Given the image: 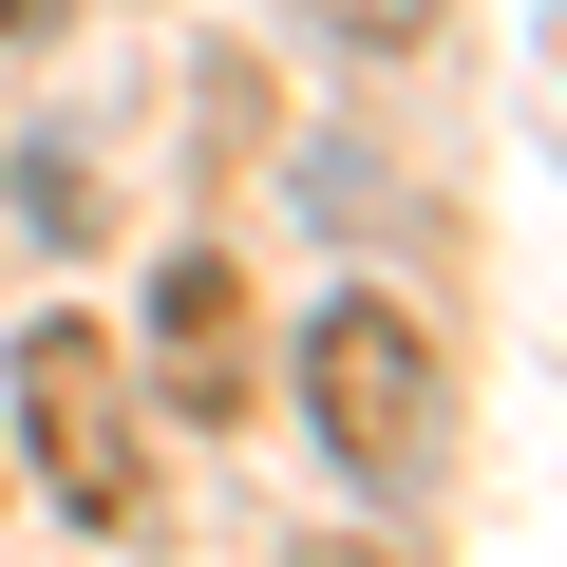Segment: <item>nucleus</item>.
Segmentation results:
<instances>
[{
	"label": "nucleus",
	"instance_id": "nucleus-1",
	"mask_svg": "<svg viewBox=\"0 0 567 567\" xmlns=\"http://www.w3.org/2000/svg\"><path fill=\"white\" fill-rule=\"evenodd\" d=\"M303 416L341 473H435L454 454V341L398 303V284H341V303L303 322Z\"/></svg>",
	"mask_w": 567,
	"mask_h": 567
},
{
	"label": "nucleus",
	"instance_id": "nucleus-2",
	"mask_svg": "<svg viewBox=\"0 0 567 567\" xmlns=\"http://www.w3.org/2000/svg\"><path fill=\"white\" fill-rule=\"evenodd\" d=\"M20 398H39V473H58V511L133 529V511H152V454H133V398H114V341H95V322H39Z\"/></svg>",
	"mask_w": 567,
	"mask_h": 567
},
{
	"label": "nucleus",
	"instance_id": "nucleus-3",
	"mask_svg": "<svg viewBox=\"0 0 567 567\" xmlns=\"http://www.w3.org/2000/svg\"><path fill=\"white\" fill-rule=\"evenodd\" d=\"M152 360L189 379V416H227V398H246V265H208V246H189V265L152 284Z\"/></svg>",
	"mask_w": 567,
	"mask_h": 567
},
{
	"label": "nucleus",
	"instance_id": "nucleus-4",
	"mask_svg": "<svg viewBox=\"0 0 567 567\" xmlns=\"http://www.w3.org/2000/svg\"><path fill=\"white\" fill-rule=\"evenodd\" d=\"M435 20H454V0H322V39H341V58H416Z\"/></svg>",
	"mask_w": 567,
	"mask_h": 567
},
{
	"label": "nucleus",
	"instance_id": "nucleus-5",
	"mask_svg": "<svg viewBox=\"0 0 567 567\" xmlns=\"http://www.w3.org/2000/svg\"><path fill=\"white\" fill-rule=\"evenodd\" d=\"M58 20H76V0H0V39H58Z\"/></svg>",
	"mask_w": 567,
	"mask_h": 567
},
{
	"label": "nucleus",
	"instance_id": "nucleus-6",
	"mask_svg": "<svg viewBox=\"0 0 567 567\" xmlns=\"http://www.w3.org/2000/svg\"><path fill=\"white\" fill-rule=\"evenodd\" d=\"M303 567H398V548H341V529H322V548H303Z\"/></svg>",
	"mask_w": 567,
	"mask_h": 567
}]
</instances>
